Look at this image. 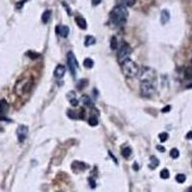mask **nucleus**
Listing matches in <instances>:
<instances>
[{
  "label": "nucleus",
  "mask_w": 192,
  "mask_h": 192,
  "mask_svg": "<svg viewBox=\"0 0 192 192\" xmlns=\"http://www.w3.org/2000/svg\"><path fill=\"white\" fill-rule=\"evenodd\" d=\"M65 70H67V68H65L64 65L62 64L57 65V67L54 70V76L56 78H62L65 74Z\"/></svg>",
  "instance_id": "f8f14e48"
},
{
  "label": "nucleus",
  "mask_w": 192,
  "mask_h": 192,
  "mask_svg": "<svg viewBox=\"0 0 192 192\" xmlns=\"http://www.w3.org/2000/svg\"><path fill=\"white\" fill-rule=\"evenodd\" d=\"M132 54V48L130 47L128 43H126L125 41H123L121 43V46H120L118 53H117V59H118V62L120 64L122 62H124L126 60L130 59V56Z\"/></svg>",
  "instance_id": "20e7f679"
},
{
  "label": "nucleus",
  "mask_w": 192,
  "mask_h": 192,
  "mask_svg": "<svg viewBox=\"0 0 192 192\" xmlns=\"http://www.w3.org/2000/svg\"><path fill=\"white\" fill-rule=\"evenodd\" d=\"M28 132H29V128L27 127L26 125H19V128L16 129V136H17V139L20 143L24 142V140L27 139V136H28Z\"/></svg>",
  "instance_id": "0eeeda50"
},
{
  "label": "nucleus",
  "mask_w": 192,
  "mask_h": 192,
  "mask_svg": "<svg viewBox=\"0 0 192 192\" xmlns=\"http://www.w3.org/2000/svg\"><path fill=\"white\" fill-rule=\"evenodd\" d=\"M51 14H52V11L51 10H46L45 12H43V16H41V21L44 24L48 23V21H49L51 19Z\"/></svg>",
  "instance_id": "f3484780"
},
{
  "label": "nucleus",
  "mask_w": 192,
  "mask_h": 192,
  "mask_svg": "<svg viewBox=\"0 0 192 192\" xmlns=\"http://www.w3.org/2000/svg\"><path fill=\"white\" fill-rule=\"evenodd\" d=\"M26 1H27V0H22L21 2H19V3H17V5H16V8H17V9H20V8H21L22 6H23V3H25Z\"/></svg>",
  "instance_id": "e433bc0d"
},
{
  "label": "nucleus",
  "mask_w": 192,
  "mask_h": 192,
  "mask_svg": "<svg viewBox=\"0 0 192 192\" xmlns=\"http://www.w3.org/2000/svg\"><path fill=\"white\" fill-rule=\"evenodd\" d=\"M157 149H158L160 152H161V153H163L164 151H165V148H164L163 146H160V145H158V146H157Z\"/></svg>",
  "instance_id": "4c0bfd02"
},
{
  "label": "nucleus",
  "mask_w": 192,
  "mask_h": 192,
  "mask_svg": "<svg viewBox=\"0 0 192 192\" xmlns=\"http://www.w3.org/2000/svg\"><path fill=\"white\" fill-rule=\"evenodd\" d=\"M67 65H68V68H69V71L72 76H76V69L78 68V62L76 58H75V55L73 52H69L67 53Z\"/></svg>",
  "instance_id": "39448f33"
},
{
  "label": "nucleus",
  "mask_w": 192,
  "mask_h": 192,
  "mask_svg": "<svg viewBox=\"0 0 192 192\" xmlns=\"http://www.w3.org/2000/svg\"><path fill=\"white\" fill-rule=\"evenodd\" d=\"M170 20V13L167 10H163L161 11L160 13V22L163 25H165V24Z\"/></svg>",
  "instance_id": "4468645a"
},
{
  "label": "nucleus",
  "mask_w": 192,
  "mask_h": 192,
  "mask_svg": "<svg viewBox=\"0 0 192 192\" xmlns=\"http://www.w3.org/2000/svg\"><path fill=\"white\" fill-rule=\"evenodd\" d=\"M26 55L32 60H36V59H38V57H40V54L36 53V52H34V51H28V52H26Z\"/></svg>",
  "instance_id": "bb28decb"
},
{
  "label": "nucleus",
  "mask_w": 192,
  "mask_h": 192,
  "mask_svg": "<svg viewBox=\"0 0 192 192\" xmlns=\"http://www.w3.org/2000/svg\"><path fill=\"white\" fill-rule=\"evenodd\" d=\"M88 124L92 126V127H94V126L98 125V119L97 117H95V116H91V117L88 118Z\"/></svg>",
  "instance_id": "7c9ffc66"
},
{
  "label": "nucleus",
  "mask_w": 192,
  "mask_h": 192,
  "mask_svg": "<svg viewBox=\"0 0 192 192\" xmlns=\"http://www.w3.org/2000/svg\"><path fill=\"white\" fill-rule=\"evenodd\" d=\"M67 116L70 119H78L79 118V113H78L76 110H67Z\"/></svg>",
  "instance_id": "b1692460"
},
{
  "label": "nucleus",
  "mask_w": 192,
  "mask_h": 192,
  "mask_svg": "<svg viewBox=\"0 0 192 192\" xmlns=\"http://www.w3.org/2000/svg\"><path fill=\"white\" fill-rule=\"evenodd\" d=\"M67 100L70 102V104L72 105V106H74V107L78 106V104H79V100L77 99L76 92H75L74 91H71L68 92V93L67 94Z\"/></svg>",
  "instance_id": "9b49d317"
},
{
  "label": "nucleus",
  "mask_w": 192,
  "mask_h": 192,
  "mask_svg": "<svg viewBox=\"0 0 192 192\" xmlns=\"http://www.w3.org/2000/svg\"><path fill=\"white\" fill-rule=\"evenodd\" d=\"M0 131H2V129H0Z\"/></svg>",
  "instance_id": "79ce46f5"
},
{
  "label": "nucleus",
  "mask_w": 192,
  "mask_h": 192,
  "mask_svg": "<svg viewBox=\"0 0 192 192\" xmlns=\"http://www.w3.org/2000/svg\"><path fill=\"white\" fill-rule=\"evenodd\" d=\"M168 134L167 133H160V134H158V139H160V142H164L166 141V140L168 139Z\"/></svg>",
  "instance_id": "2f4dec72"
},
{
  "label": "nucleus",
  "mask_w": 192,
  "mask_h": 192,
  "mask_svg": "<svg viewBox=\"0 0 192 192\" xmlns=\"http://www.w3.org/2000/svg\"><path fill=\"white\" fill-rule=\"evenodd\" d=\"M119 5L124 6V7H132L136 4V0H118Z\"/></svg>",
  "instance_id": "a211bd4d"
},
{
  "label": "nucleus",
  "mask_w": 192,
  "mask_h": 192,
  "mask_svg": "<svg viewBox=\"0 0 192 192\" xmlns=\"http://www.w3.org/2000/svg\"><path fill=\"white\" fill-rule=\"evenodd\" d=\"M179 156H180V152H179L178 149H177V148L171 149V151H170V157H171V158H178Z\"/></svg>",
  "instance_id": "c85d7f7f"
},
{
  "label": "nucleus",
  "mask_w": 192,
  "mask_h": 192,
  "mask_svg": "<svg viewBox=\"0 0 192 192\" xmlns=\"http://www.w3.org/2000/svg\"><path fill=\"white\" fill-rule=\"evenodd\" d=\"M185 192H192V187H188L187 189V191H185Z\"/></svg>",
  "instance_id": "a19ab883"
},
{
  "label": "nucleus",
  "mask_w": 192,
  "mask_h": 192,
  "mask_svg": "<svg viewBox=\"0 0 192 192\" xmlns=\"http://www.w3.org/2000/svg\"><path fill=\"white\" fill-rule=\"evenodd\" d=\"M95 43H96V40H95L94 37H92V36H88V37H86V40H85V45L86 46L93 45Z\"/></svg>",
  "instance_id": "aec40b11"
},
{
  "label": "nucleus",
  "mask_w": 192,
  "mask_h": 192,
  "mask_svg": "<svg viewBox=\"0 0 192 192\" xmlns=\"http://www.w3.org/2000/svg\"><path fill=\"white\" fill-rule=\"evenodd\" d=\"M170 177V173H169V170L166 169V168H164V169H163L160 171V178L161 179H164L166 180Z\"/></svg>",
  "instance_id": "cd10ccee"
},
{
  "label": "nucleus",
  "mask_w": 192,
  "mask_h": 192,
  "mask_svg": "<svg viewBox=\"0 0 192 192\" xmlns=\"http://www.w3.org/2000/svg\"><path fill=\"white\" fill-rule=\"evenodd\" d=\"M86 168H88V165L85 163H82V161H74L72 163V169L75 171H84Z\"/></svg>",
  "instance_id": "ddd939ff"
},
{
  "label": "nucleus",
  "mask_w": 192,
  "mask_h": 192,
  "mask_svg": "<svg viewBox=\"0 0 192 192\" xmlns=\"http://www.w3.org/2000/svg\"><path fill=\"white\" fill-rule=\"evenodd\" d=\"M156 91V84L155 81H148L144 80L140 83V92L143 96L150 97L154 94Z\"/></svg>",
  "instance_id": "7ed1b4c3"
},
{
  "label": "nucleus",
  "mask_w": 192,
  "mask_h": 192,
  "mask_svg": "<svg viewBox=\"0 0 192 192\" xmlns=\"http://www.w3.org/2000/svg\"><path fill=\"white\" fill-rule=\"evenodd\" d=\"M185 180H187V177L184 174H178V175L176 176V181L179 182V184H182V182H185Z\"/></svg>",
  "instance_id": "c756f323"
},
{
  "label": "nucleus",
  "mask_w": 192,
  "mask_h": 192,
  "mask_svg": "<svg viewBox=\"0 0 192 192\" xmlns=\"http://www.w3.org/2000/svg\"><path fill=\"white\" fill-rule=\"evenodd\" d=\"M118 48V41L116 37H112L110 38V49L112 50H116Z\"/></svg>",
  "instance_id": "5701e85b"
},
{
  "label": "nucleus",
  "mask_w": 192,
  "mask_h": 192,
  "mask_svg": "<svg viewBox=\"0 0 192 192\" xmlns=\"http://www.w3.org/2000/svg\"><path fill=\"white\" fill-rule=\"evenodd\" d=\"M75 21H76L77 25L80 27L81 29L83 30H86V27H88V24H86V19H84V17H81V16H77L76 19H75Z\"/></svg>",
  "instance_id": "dca6fc26"
},
{
  "label": "nucleus",
  "mask_w": 192,
  "mask_h": 192,
  "mask_svg": "<svg viewBox=\"0 0 192 192\" xmlns=\"http://www.w3.org/2000/svg\"><path fill=\"white\" fill-rule=\"evenodd\" d=\"M110 21H112L115 25H122L127 21L128 17V12L127 9L124 6L117 5L112 9L110 14Z\"/></svg>",
  "instance_id": "f257e3e1"
},
{
  "label": "nucleus",
  "mask_w": 192,
  "mask_h": 192,
  "mask_svg": "<svg viewBox=\"0 0 192 192\" xmlns=\"http://www.w3.org/2000/svg\"><path fill=\"white\" fill-rule=\"evenodd\" d=\"M88 182H89V184H91V188H95V187H96V184H95V181L92 178H89L88 179Z\"/></svg>",
  "instance_id": "72a5a7b5"
},
{
  "label": "nucleus",
  "mask_w": 192,
  "mask_h": 192,
  "mask_svg": "<svg viewBox=\"0 0 192 192\" xmlns=\"http://www.w3.org/2000/svg\"><path fill=\"white\" fill-rule=\"evenodd\" d=\"M122 72L128 78H134L139 74V68L134 62L131 59L126 60L124 62L121 64Z\"/></svg>",
  "instance_id": "f03ea898"
},
{
  "label": "nucleus",
  "mask_w": 192,
  "mask_h": 192,
  "mask_svg": "<svg viewBox=\"0 0 192 192\" xmlns=\"http://www.w3.org/2000/svg\"><path fill=\"white\" fill-rule=\"evenodd\" d=\"M158 164H160V160H158L155 156L150 157V165H149V167L151 168V169H155Z\"/></svg>",
  "instance_id": "6ab92c4d"
},
{
  "label": "nucleus",
  "mask_w": 192,
  "mask_h": 192,
  "mask_svg": "<svg viewBox=\"0 0 192 192\" xmlns=\"http://www.w3.org/2000/svg\"><path fill=\"white\" fill-rule=\"evenodd\" d=\"M121 154L125 158H128L132 155V149L130 148V147H125V148L122 149Z\"/></svg>",
  "instance_id": "4be33fe9"
},
{
  "label": "nucleus",
  "mask_w": 192,
  "mask_h": 192,
  "mask_svg": "<svg viewBox=\"0 0 192 192\" xmlns=\"http://www.w3.org/2000/svg\"><path fill=\"white\" fill-rule=\"evenodd\" d=\"M86 116V110L85 109H81L80 110V112H79V118L80 119H84Z\"/></svg>",
  "instance_id": "473e14b6"
},
{
  "label": "nucleus",
  "mask_w": 192,
  "mask_h": 192,
  "mask_svg": "<svg viewBox=\"0 0 192 192\" xmlns=\"http://www.w3.org/2000/svg\"><path fill=\"white\" fill-rule=\"evenodd\" d=\"M102 0H91V4L93 6H97L101 3Z\"/></svg>",
  "instance_id": "f704fd0d"
},
{
  "label": "nucleus",
  "mask_w": 192,
  "mask_h": 192,
  "mask_svg": "<svg viewBox=\"0 0 192 192\" xmlns=\"http://www.w3.org/2000/svg\"><path fill=\"white\" fill-rule=\"evenodd\" d=\"M83 64L86 68H92L94 65V62H93V60H91V58H86L85 59V61H84Z\"/></svg>",
  "instance_id": "412c9836"
},
{
  "label": "nucleus",
  "mask_w": 192,
  "mask_h": 192,
  "mask_svg": "<svg viewBox=\"0 0 192 192\" xmlns=\"http://www.w3.org/2000/svg\"><path fill=\"white\" fill-rule=\"evenodd\" d=\"M56 32L57 34L60 35L62 38H67L68 34H69V27L67 25H61V26H57L56 28Z\"/></svg>",
  "instance_id": "9d476101"
},
{
  "label": "nucleus",
  "mask_w": 192,
  "mask_h": 192,
  "mask_svg": "<svg viewBox=\"0 0 192 192\" xmlns=\"http://www.w3.org/2000/svg\"><path fill=\"white\" fill-rule=\"evenodd\" d=\"M139 77L140 80H148V81H156V73L155 70L152 69L150 67H143L142 71L139 72Z\"/></svg>",
  "instance_id": "423d86ee"
},
{
  "label": "nucleus",
  "mask_w": 192,
  "mask_h": 192,
  "mask_svg": "<svg viewBox=\"0 0 192 192\" xmlns=\"http://www.w3.org/2000/svg\"><path fill=\"white\" fill-rule=\"evenodd\" d=\"M88 85V80H86V79H83V80H80L79 82H78L77 88H79V89H84Z\"/></svg>",
  "instance_id": "393cba45"
},
{
  "label": "nucleus",
  "mask_w": 192,
  "mask_h": 192,
  "mask_svg": "<svg viewBox=\"0 0 192 192\" xmlns=\"http://www.w3.org/2000/svg\"><path fill=\"white\" fill-rule=\"evenodd\" d=\"M184 76H185L187 79H192V60H191V62H190L189 67H188L187 69L185 70V72H184Z\"/></svg>",
  "instance_id": "a878e982"
},
{
  "label": "nucleus",
  "mask_w": 192,
  "mask_h": 192,
  "mask_svg": "<svg viewBox=\"0 0 192 192\" xmlns=\"http://www.w3.org/2000/svg\"><path fill=\"white\" fill-rule=\"evenodd\" d=\"M133 169H134V170H136V171H137V170H139V164H137L136 163H134V166H133Z\"/></svg>",
  "instance_id": "ea45409f"
},
{
  "label": "nucleus",
  "mask_w": 192,
  "mask_h": 192,
  "mask_svg": "<svg viewBox=\"0 0 192 192\" xmlns=\"http://www.w3.org/2000/svg\"><path fill=\"white\" fill-rule=\"evenodd\" d=\"M9 110V104L5 99L0 100V120H6V115Z\"/></svg>",
  "instance_id": "1a4fd4ad"
},
{
  "label": "nucleus",
  "mask_w": 192,
  "mask_h": 192,
  "mask_svg": "<svg viewBox=\"0 0 192 192\" xmlns=\"http://www.w3.org/2000/svg\"><path fill=\"white\" fill-rule=\"evenodd\" d=\"M187 139H192V131L188 132L187 134Z\"/></svg>",
  "instance_id": "58836bf2"
},
{
  "label": "nucleus",
  "mask_w": 192,
  "mask_h": 192,
  "mask_svg": "<svg viewBox=\"0 0 192 192\" xmlns=\"http://www.w3.org/2000/svg\"><path fill=\"white\" fill-rule=\"evenodd\" d=\"M33 85H34V82H33V80H24V81H20L19 91L17 92V94L28 93V92L32 89Z\"/></svg>",
  "instance_id": "6e6552de"
},
{
  "label": "nucleus",
  "mask_w": 192,
  "mask_h": 192,
  "mask_svg": "<svg viewBox=\"0 0 192 192\" xmlns=\"http://www.w3.org/2000/svg\"><path fill=\"white\" fill-rule=\"evenodd\" d=\"M170 110H171V107H170V106H166V107H164L163 110H161V112L165 113V112H169Z\"/></svg>",
  "instance_id": "c9c22d12"
},
{
  "label": "nucleus",
  "mask_w": 192,
  "mask_h": 192,
  "mask_svg": "<svg viewBox=\"0 0 192 192\" xmlns=\"http://www.w3.org/2000/svg\"><path fill=\"white\" fill-rule=\"evenodd\" d=\"M81 101H82L83 104H85L86 106H88V108H92L94 106L93 105V102H92L91 98L89 97L88 95H83L82 97H81Z\"/></svg>",
  "instance_id": "2eb2a0df"
}]
</instances>
